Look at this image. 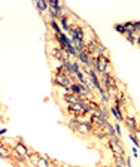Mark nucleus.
<instances>
[{"label": "nucleus", "mask_w": 140, "mask_h": 167, "mask_svg": "<svg viewBox=\"0 0 140 167\" xmlns=\"http://www.w3.org/2000/svg\"><path fill=\"white\" fill-rule=\"evenodd\" d=\"M12 149H15V151H17L20 155H22L24 158H28V155H30V149H28V146H27L26 143H22V142L15 143Z\"/></svg>", "instance_id": "nucleus-6"}, {"label": "nucleus", "mask_w": 140, "mask_h": 167, "mask_svg": "<svg viewBox=\"0 0 140 167\" xmlns=\"http://www.w3.org/2000/svg\"><path fill=\"white\" fill-rule=\"evenodd\" d=\"M48 6L49 7H60V6H63V3H61V2H57V0H49V2H48Z\"/></svg>", "instance_id": "nucleus-25"}, {"label": "nucleus", "mask_w": 140, "mask_h": 167, "mask_svg": "<svg viewBox=\"0 0 140 167\" xmlns=\"http://www.w3.org/2000/svg\"><path fill=\"white\" fill-rule=\"evenodd\" d=\"M6 128H0V136H5V134H6Z\"/></svg>", "instance_id": "nucleus-32"}, {"label": "nucleus", "mask_w": 140, "mask_h": 167, "mask_svg": "<svg viewBox=\"0 0 140 167\" xmlns=\"http://www.w3.org/2000/svg\"><path fill=\"white\" fill-rule=\"evenodd\" d=\"M97 64H99V73H104L107 70H110V66H112V63H110V58H109V55H101L97 58Z\"/></svg>", "instance_id": "nucleus-3"}, {"label": "nucleus", "mask_w": 140, "mask_h": 167, "mask_svg": "<svg viewBox=\"0 0 140 167\" xmlns=\"http://www.w3.org/2000/svg\"><path fill=\"white\" fill-rule=\"evenodd\" d=\"M49 167H58V166H57V164H55V161L52 160V163H51V166H49Z\"/></svg>", "instance_id": "nucleus-34"}, {"label": "nucleus", "mask_w": 140, "mask_h": 167, "mask_svg": "<svg viewBox=\"0 0 140 167\" xmlns=\"http://www.w3.org/2000/svg\"><path fill=\"white\" fill-rule=\"evenodd\" d=\"M136 45H139L140 47V36H137V39H136Z\"/></svg>", "instance_id": "nucleus-33"}, {"label": "nucleus", "mask_w": 140, "mask_h": 167, "mask_svg": "<svg viewBox=\"0 0 140 167\" xmlns=\"http://www.w3.org/2000/svg\"><path fill=\"white\" fill-rule=\"evenodd\" d=\"M72 27H73V32H75V39L85 40V30H84V27L82 26H72Z\"/></svg>", "instance_id": "nucleus-12"}, {"label": "nucleus", "mask_w": 140, "mask_h": 167, "mask_svg": "<svg viewBox=\"0 0 140 167\" xmlns=\"http://www.w3.org/2000/svg\"><path fill=\"white\" fill-rule=\"evenodd\" d=\"M109 112L110 115L113 116L116 122H124V114H122V107L118 106V105H112V106H109Z\"/></svg>", "instance_id": "nucleus-4"}, {"label": "nucleus", "mask_w": 140, "mask_h": 167, "mask_svg": "<svg viewBox=\"0 0 140 167\" xmlns=\"http://www.w3.org/2000/svg\"><path fill=\"white\" fill-rule=\"evenodd\" d=\"M113 128H115V133H116V136H118V137H121V134H122V131H121V125H119V122H115V124H113Z\"/></svg>", "instance_id": "nucleus-27"}, {"label": "nucleus", "mask_w": 140, "mask_h": 167, "mask_svg": "<svg viewBox=\"0 0 140 167\" xmlns=\"http://www.w3.org/2000/svg\"><path fill=\"white\" fill-rule=\"evenodd\" d=\"M72 45H73V48L76 49V52H78V54L87 51V43H85V40L73 39V40H72Z\"/></svg>", "instance_id": "nucleus-10"}, {"label": "nucleus", "mask_w": 140, "mask_h": 167, "mask_svg": "<svg viewBox=\"0 0 140 167\" xmlns=\"http://www.w3.org/2000/svg\"><path fill=\"white\" fill-rule=\"evenodd\" d=\"M93 136L95 137V139H99V140H109L107 139V134H106V131L103 130L101 127H94L93 128Z\"/></svg>", "instance_id": "nucleus-9"}, {"label": "nucleus", "mask_w": 140, "mask_h": 167, "mask_svg": "<svg viewBox=\"0 0 140 167\" xmlns=\"http://www.w3.org/2000/svg\"><path fill=\"white\" fill-rule=\"evenodd\" d=\"M107 51H106V48L103 47L101 43H99L97 45V48H95V51L93 52V58H99V57H101V55H106Z\"/></svg>", "instance_id": "nucleus-16"}, {"label": "nucleus", "mask_w": 140, "mask_h": 167, "mask_svg": "<svg viewBox=\"0 0 140 167\" xmlns=\"http://www.w3.org/2000/svg\"><path fill=\"white\" fill-rule=\"evenodd\" d=\"M106 93H107V96H109L112 100H115V99H116V96H118V93H119V90H118V87H109L106 90Z\"/></svg>", "instance_id": "nucleus-20"}, {"label": "nucleus", "mask_w": 140, "mask_h": 167, "mask_svg": "<svg viewBox=\"0 0 140 167\" xmlns=\"http://www.w3.org/2000/svg\"><path fill=\"white\" fill-rule=\"evenodd\" d=\"M51 163H52V160H51V158H48L46 155H40L34 167H49L51 166Z\"/></svg>", "instance_id": "nucleus-14"}, {"label": "nucleus", "mask_w": 140, "mask_h": 167, "mask_svg": "<svg viewBox=\"0 0 140 167\" xmlns=\"http://www.w3.org/2000/svg\"><path fill=\"white\" fill-rule=\"evenodd\" d=\"M70 93L75 94V96H79L80 97V87H79V82H72L70 84Z\"/></svg>", "instance_id": "nucleus-19"}, {"label": "nucleus", "mask_w": 140, "mask_h": 167, "mask_svg": "<svg viewBox=\"0 0 140 167\" xmlns=\"http://www.w3.org/2000/svg\"><path fill=\"white\" fill-rule=\"evenodd\" d=\"M128 139H130V140H131V142L134 143V148H137V149H140V142L137 140V137H136V136H134L133 133H130V134H128Z\"/></svg>", "instance_id": "nucleus-24"}, {"label": "nucleus", "mask_w": 140, "mask_h": 167, "mask_svg": "<svg viewBox=\"0 0 140 167\" xmlns=\"http://www.w3.org/2000/svg\"><path fill=\"white\" fill-rule=\"evenodd\" d=\"M133 134H134V136H136V137H137V140L140 142V128H139V127L136 128V131H134Z\"/></svg>", "instance_id": "nucleus-30"}, {"label": "nucleus", "mask_w": 140, "mask_h": 167, "mask_svg": "<svg viewBox=\"0 0 140 167\" xmlns=\"http://www.w3.org/2000/svg\"><path fill=\"white\" fill-rule=\"evenodd\" d=\"M76 60H78V63L79 64H82V67L84 66H91V61H93V57L89 55V54L87 52V51H84V52H79L78 54V57H76Z\"/></svg>", "instance_id": "nucleus-5"}, {"label": "nucleus", "mask_w": 140, "mask_h": 167, "mask_svg": "<svg viewBox=\"0 0 140 167\" xmlns=\"http://www.w3.org/2000/svg\"><path fill=\"white\" fill-rule=\"evenodd\" d=\"M0 158H3V160L12 158V149H9L5 142H0Z\"/></svg>", "instance_id": "nucleus-7"}, {"label": "nucleus", "mask_w": 140, "mask_h": 167, "mask_svg": "<svg viewBox=\"0 0 140 167\" xmlns=\"http://www.w3.org/2000/svg\"><path fill=\"white\" fill-rule=\"evenodd\" d=\"M52 82L55 84V85H58L60 88H70V79L67 78V76H63V75H58V73H54L52 75ZM70 91V90H69Z\"/></svg>", "instance_id": "nucleus-2"}, {"label": "nucleus", "mask_w": 140, "mask_h": 167, "mask_svg": "<svg viewBox=\"0 0 140 167\" xmlns=\"http://www.w3.org/2000/svg\"><path fill=\"white\" fill-rule=\"evenodd\" d=\"M39 157H40L39 154H34V152H31V151H30V155H28L27 161L30 163V166H31V167H34V166H36V163H37V160H39Z\"/></svg>", "instance_id": "nucleus-21"}, {"label": "nucleus", "mask_w": 140, "mask_h": 167, "mask_svg": "<svg viewBox=\"0 0 140 167\" xmlns=\"http://www.w3.org/2000/svg\"><path fill=\"white\" fill-rule=\"evenodd\" d=\"M48 26H49L54 30V34L63 33V30H61V27H60V24H58V21H48Z\"/></svg>", "instance_id": "nucleus-18"}, {"label": "nucleus", "mask_w": 140, "mask_h": 167, "mask_svg": "<svg viewBox=\"0 0 140 167\" xmlns=\"http://www.w3.org/2000/svg\"><path fill=\"white\" fill-rule=\"evenodd\" d=\"M58 24H60V27H61V30H64V32H69V28L72 26H69L70 22H69V17L67 15H63L60 20H58Z\"/></svg>", "instance_id": "nucleus-15"}, {"label": "nucleus", "mask_w": 140, "mask_h": 167, "mask_svg": "<svg viewBox=\"0 0 140 167\" xmlns=\"http://www.w3.org/2000/svg\"><path fill=\"white\" fill-rule=\"evenodd\" d=\"M113 28H115V30H116V32H118V33L124 34V36L127 34V32H125V27H124V24H122V22H121V24H115V26H113Z\"/></svg>", "instance_id": "nucleus-23"}, {"label": "nucleus", "mask_w": 140, "mask_h": 167, "mask_svg": "<svg viewBox=\"0 0 140 167\" xmlns=\"http://www.w3.org/2000/svg\"><path fill=\"white\" fill-rule=\"evenodd\" d=\"M133 157H139V149L137 148H133Z\"/></svg>", "instance_id": "nucleus-31"}, {"label": "nucleus", "mask_w": 140, "mask_h": 167, "mask_svg": "<svg viewBox=\"0 0 140 167\" xmlns=\"http://www.w3.org/2000/svg\"><path fill=\"white\" fill-rule=\"evenodd\" d=\"M103 130L106 131V134H107V139H112V137H115L116 136V133H115V128H113V124H110L109 121H106L104 124H103Z\"/></svg>", "instance_id": "nucleus-11"}, {"label": "nucleus", "mask_w": 140, "mask_h": 167, "mask_svg": "<svg viewBox=\"0 0 140 167\" xmlns=\"http://www.w3.org/2000/svg\"><path fill=\"white\" fill-rule=\"evenodd\" d=\"M36 7H37V11H39L42 15H46L48 11H49L48 2H45V0H36Z\"/></svg>", "instance_id": "nucleus-13"}, {"label": "nucleus", "mask_w": 140, "mask_h": 167, "mask_svg": "<svg viewBox=\"0 0 140 167\" xmlns=\"http://www.w3.org/2000/svg\"><path fill=\"white\" fill-rule=\"evenodd\" d=\"M93 128H94V125L88 124V122H82V124H78V125H76L75 133L82 136V137H88V136L93 134Z\"/></svg>", "instance_id": "nucleus-1"}, {"label": "nucleus", "mask_w": 140, "mask_h": 167, "mask_svg": "<svg viewBox=\"0 0 140 167\" xmlns=\"http://www.w3.org/2000/svg\"><path fill=\"white\" fill-rule=\"evenodd\" d=\"M125 27V32L127 34H136V26H134L133 21H127V22H122Z\"/></svg>", "instance_id": "nucleus-17"}, {"label": "nucleus", "mask_w": 140, "mask_h": 167, "mask_svg": "<svg viewBox=\"0 0 140 167\" xmlns=\"http://www.w3.org/2000/svg\"><path fill=\"white\" fill-rule=\"evenodd\" d=\"M125 166H127V167H133V164H131V158H130V157H127V155H125Z\"/></svg>", "instance_id": "nucleus-29"}, {"label": "nucleus", "mask_w": 140, "mask_h": 167, "mask_svg": "<svg viewBox=\"0 0 140 167\" xmlns=\"http://www.w3.org/2000/svg\"><path fill=\"white\" fill-rule=\"evenodd\" d=\"M134 26H136V33H139L140 36V21H134Z\"/></svg>", "instance_id": "nucleus-28"}, {"label": "nucleus", "mask_w": 140, "mask_h": 167, "mask_svg": "<svg viewBox=\"0 0 140 167\" xmlns=\"http://www.w3.org/2000/svg\"><path fill=\"white\" fill-rule=\"evenodd\" d=\"M125 39H127L130 43L136 45V39H137V36H136V34H125Z\"/></svg>", "instance_id": "nucleus-26"}, {"label": "nucleus", "mask_w": 140, "mask_h": 167, "mask_svg": "<svg viewBox=\"0 0 140 167\" xmlns=\"http://www.w3.org/2000/svg\"><path fill=\"white\" fill-rule=\"evenodd\" d=\"M116 167H127L125 166V157H113Z\"/></svg>", "instance_id": "nucleus-22"}, {"label": "nucleus", "mask_w": 140, "mask_h": 167, "mask_svg": "<svg viewBox=\"0 0 140 167\" xmlns=\"http://www.w3.org/2000/svg\"><path fill=\"white\" fill-rule=\"evenodd\" d=\"M124 122H125V127L130 130V133H134L136 131V128H137V120L134 118V116H125L124 118Z\"/></svg>", "instance_id": "nucleus-8"}]
</instances>
